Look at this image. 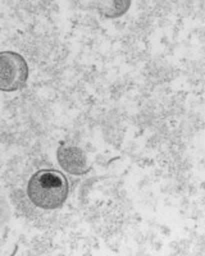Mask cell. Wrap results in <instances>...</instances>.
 Listing matches in <instances>:
<instances>
[{"label": "cell", "mask_w": 205, "mask_h": 256, "mask_svg": "<svg viewBox=\"0 0 205 256\" xmlns=\"http://www.w3.org/2000/svg\"><path fill=\"white\" fill-rule=\"evenodd\" d=\"M28 67L24 58L17 52H0V90L17 91L26 84Z\"/></svg>", "instance_id": "obj_2"}, {"label": "cell", "mask_w": 205, "mask_h": 256, "mask_svg": "<svg viewBox=\"0 0 205 256\" xmlns=\"http://www.w3.org/2000/svg\"><path fill=\"white\" fill-rule=\"evenodd\" d=\"M56 158H58L59 166L70 174L81 176L90 170L85 152L77 146L62 145L58 148Z\"/></svg>", "instance_id": "obj_3"}, {"label": "cell", "mask_w": 205, "mask_h": 256, "mask_svg": "<svg viewBox=\"0 0 205 256\" xmlns=\"http://www.w3.org/2000/svg\"><path fill=\"white\" fill-rule=\"evenodd\" d=\"M109 6H104L102 8V12L106 17H120L128 9L131 2H109Z\"/></svg>", "instance_id": "obj_4"}, {"label": "cell", "mask_w": 205, "mask_h": 256, "mask_svg": "<svg viewBox=\"0 0 205 256\" xmlns=\"http://www.w3.org/2000/svg\"><path fill=\"white\" fill-rule=\"evenodd\" d=\"M68 180L58 170L42 169L31 177L27 194L34 205L45 210H53L64 204L68 196Z\"/></svg>", "instance_id": "obj_1"}]
</instances>
